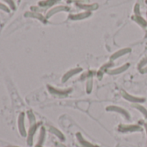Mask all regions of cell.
<instances>
[{"mask_svg":"<svg viewBox=\"0 0 147 147\" xmlns=\"http://www.w3.org/2000/svg\"><path fill=\"white\" fill-rule=\"evenodd\" d=\"M145 128H146V135H147V123H145Z\"/></svg>","mask_w":147,"mask_h":147,"instance_id":"obj_18","label":"cell"},{"mask_svg":"<svg viewBox=\"0 0 147 147\" xmlns=\"http://www.w3.org/2000/svg\"><path fill=\"white\" fill-rule=\"evenodd\" d=\"M120 95L125 100H126V101H128V102H132L133 104H135V103H142V102H144L146 101L145 98L136 96H133V95L127 93L126 91H125L123 90H120Z\"/></svg>","mask_w":147,"mask_h":147,"instance_id":"obj_2","label":"cell"},{"mask_svg":"<svg viewBox=\"0 0 147 147\" xmlns=\"http://www.w3.org/2000/svg\"><path fill=\"white\" fill-rule=\"evenodd\" d=\"M93 82H94V80H93V75L91 73V74H89L88 76L87 83H86V92L88 94H90L92 92V90H93V84H94Z\"/></svg>","mask_w":147,"mask_h":147,"instance_id":"obj_9","label":"cell"},{"mask_svg":"<svg viewBox=\"0 0 147 147\" xmlns=\"http://www.w3.org/2000/svg\"><path fill=\"white\" fill-rule=\"evenodd\" d=\"M133 19H134L138 23H139L141 26H143V27H145V26L146 25V22L142 17H140L139 16H134V17H133Z\"/></svg>","mask_w":147,"mask_h":147,"instance_id":"obj_14","label":"cell"},{"mask_svg":"<svg viewBox=\"0 0 147 147\" xmlns=\"http://www.w3.org/2000/svg\"><path fill=\"white\" fill-rule=\"evenodd\" d=\"M44 138H45V130H44V128H42L41 134H40V139H39L38 146H42V144L43 141H44Z\"/></svg>","mask_w":147,"mask_h":147,"instance_id":"obj_15","label":"cell"},{"mask_svg":"<svg viewBox=\"0 0 147 147\" xmlns=\"http://www.w3.org/2000/svg\"><path fill=\"white\" fill-rule=\"evenodd\" d=\"M59 147H67L66 146L62 145V144H59Z\"/></svg>","mask_w":147,"mask_h":147,"instance_id":"obj_19","label":"cell"},{"mask_svg":"<svg viewBox=\"0 0 147 147\" xmlns=\"http://www.w3.org/2000/svg\"><path fill=\"white\" fill-rule=\"evenodd\" d=\"M76 139H77L78 142L80 143V145L82 147H98L97 146H95V145L90 143L89 141L86 140L83 138V136L81 135V133H77V134H76Z\"/></svg>","mask_w":147,"mask_h":147,"instance_id":"obj_8","label":"cell"},{"mask_svg":"<svg viewBox=\"0 0 147 147\" xmlns=\"http://www.w3.org/2000/svg\"><path fill=\"white\" fill-rule=\"evenodd\" d=\"M49 90L52 94L56 95L57 96H63V97H65L71 91V89H67V90H61V89H55V88H52V87H49Z\"/></svg>","mask_w":147,"mask_h":147,"instance_id":"obj_7","label":"cell"},{"mask_svg":"<svg viewBox=\"0 0 147 147\" xmlns=\"http://www.w3.org/2000/svg\"><path fill=\"white\" fill-rule=\"evenodd\" d=\"M132 52V49L129 48V47H126V48H123V49H120L119 51H117L116 53H114L111 57H110V59L111 60H115L124 55H126L127 53H131Z\"/></svg>","mask_w":147,"mask_h":147,"instance_id":"obj_6","label":"cell"},{"mask_svg":"<svg viewBox=\"0 0 147 147\" xmlns=\"http://www.w3.org/2000/svg\"><path fill=\"white\" fill-rule=\"evenodd\" d=\"M133 107L134 108V109H136L138 111H139L142 115H143V116L145 117V119L147 121V109L144 107V106H142L140 103H135V104H133Z\"/></svg>","mask_w":147,"mask_h":147,"instance_id":"obj_11","label":"cell"},{"mask_svg":"<svg viewBox=\"0 0 147 147\" xmlns=\"http://www.w3.org/2000/svg\"><path fill=\"white\" fill-rule=\"evenodd\" d=\"M106 110L107 112H113V113H118L120 115H121L124 118H126L127 121H130L131 119V115L128 113L127 110H126L125 109L121 108V107H118V106H114V105H110L107 106Z\"/></svg>","mask_w":147,"mask_h":147,"instance_id":"obj_1","label":"cell"},{"mask_svg":"<svg viewBox=\"0 0 147 147\" xmlns=\"http://www.w3.org/2000/svg\"><path fill=\"white\" fill-rule=\"evenodd\" d=\"M146 3H147V0H146Z\"/></svg>","mask_w":147,"mask_h":147,"instance_id":"obj_20","label":"cell"},{"mask_svg":"<svg viewBox=\"0 0 147 147\" xmlns=\"http://www.w3.org/2000/svg\"><path fill=\"white\" fill-rule=\"evenodd\" d=\"M68 8H66V7H64V6H58V7H56V8H55V9H53L50 12H49V16H52V15H54V14H55V13H57V12H59V11H62V10H68Z\"/></svg>","mask_w":147,"mask_h":147,"instance_id":"obj_13","label":"cell"},{"mask_svg":"<svg viewBox=\"0 0 147 147\" xmlns=\"http://www.w3.org/2000/svg\"><path fill=\"white\" fill-rule=\"evenodd\" d=\"M130 67V64L129 63H126L120 67H117V68H113V69H109L107 73L110 76H114V75H119V74H121L123 73L124 71H126L128 68Z\"/></svg>","mask_w":147,"mask_h":147,"instance_id":"obj_4","label":"cell"},{"mask_svg":"<svg viewBox=\"0 0 147 147\" xmlns=\"http://www.w3.org/2000/svg\"><path fill=\"white\" fill-rule=\"evenodd\" d=\"M118 130L121 133H134L141 132L142 128L138 125H120Z\"/></svg>","mask_w":147,"mask_h":147,"instance_id":"obj_3","label":"cell"},{"mask_svg":"<svg viewBox=\"0 0 147 147\" xmlns=\"http://www.w3.org/2000/svg\"><path fill=\"white\" fill-rule=\"evenodd\" d=\"M146 66H147V57H146L144 59H142L141 62L139 63V70H141L142 68H144Z\"/></svg>","mask_w":147,"mask_h":147,"instance_id":"obj_17","label":"cell"},{"mask_svg":"<svg viewBox=\"0 0 147 147\" xmlns=\"http://www.w3.org/2000/svg\"><path fill=\"white\" fill-rule=\"evenodd\" d=\"M79 6H80V8L85 9H95L98 7L97 4H93V5H84V4H81Z\"/></svg>","mask_w":147,"mask_h":147,"instance_id":"obj_16","label":"cell"},{"mask_svg":"<svg viewBox=\"0 0 147 147\" xmlns=\"http://www.w3.org/2000/svg\"><path fill=\"white\" fill-rule=\"evenodd\" d=\"M90 16H91V12L90 11H86V12H83V13H79L77 15L70 16L69 18L72 19V20H82V19L87 18V17H88Z\"/></svg>","mask_w":147,"mask_h":147,"instance_id":"obj_10","label":"cell"},{"mask_svg":"<svg viewBox=\"0 0 147 147\" xmlns=\"http://www.w3.org/2000/svg\"><path fill=\"white\" fill-rule=\"evenodd\" d=\"M49 131H50V133L51 134H53L54 135H55L60 140H62V141H64L65 140V137H64V135L62 134V133L61 132V131H59L57 128H55V127H50L49 128Z\"/></svg>","mask_w":147,"mask_h":147,"instance_id":"obj_12","label":"cell"},{"mask_svg":"<svg viewBox=\"0 0 147 147\" xmlns=\"http://www.w3.org/2000/svg\"><path fill=\"white\" fill-rule=\"evenodd\" d=\"M81 71H82V68L81 67H76V68H72L69 71H68L62 77V83H66L68 79H70L72 77H74L76 74H79Z\"/></svg>","mask_w":147,"mask_h":147,"instance_id":"obj_5","label":"cell"}]
</instances>
